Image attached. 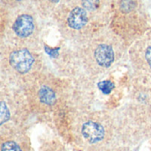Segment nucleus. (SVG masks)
<instances>
[{
    "label": "nucleus",
    "instance_id": "nucleus-1",
    "mask_svg": "<svg viewBox=\"0 0 151 151\" xmlns=\"http://www.w3.org/2000/svg\"><path fill=\"white\" fill-rule=\"evenodd\" d=\"M128 45L109 26L96 30L75 46L73 58L85 78L95 79L111 70L127 53Z\"/></svg>",
    "mask_w": 151,
    "mask_h": 151
},
{
    "label": "nucleus",
    "instance_id": "nucleus-2",
    "mask_svg": "<svg viewBox=\"0 0 151 151\" xmlns=\"http://www.w3.org/2000/svg\"><path fill=\"white\" fill-rule=\"evenodd\" d=\"M23 90L32 111L47 113L68 104H76L72 81L45 69L30 80Z\"/></svg>",
    "mask_w": 151,
    "mask_h": 151
},
{
    "label": "nucleus",
    "instance_id": "nucleus-3",
    "mask_svg": "<svg viewBox=\"0 0 151 151\" xmlns=\"http://www.w3.org/2000/svg\"><path fill=\"white\" fill-rule=\"evenodd\" d=\"M42 17L33 5L1 9V42L40 50Z\"/></svg>",
    "mask_w": 151,
    "mask_h": 151
},
{
    "label": "nucleus",
    "instance_id": "nucleus-4",
    "mask_svg": "<svg viewBox=\"0 0 151 151\" xmlns=\"http://www.w3.org/2000/svg\"><path fill=\"white\" fill-rule=\"evenodd\" d=\"M40 50L1 42V84L23 88L35 75L44 70Z\"/></svg>",
    "mask_w": 151,
    "mask_h": 151
},
{
    "label": "nucleus",
    "instance_id": "nucleus-5",
    "mask_svg": "<svg viewBox=\"0 0 151 151\" xmlns=\"http://www.w3.org/2000/svg\"><path fill=\"white\" fill-rule=\"evenodd\" d=\"M51 18L61 36L74 46L104 27L99 25L80 0H61Z\"/></svg>",
    "mask_w": 151,
    "mask_h": 151
},
{
    "label": "nucleus",
    "instance_id": "nucleus-6",
    "mask_svg": "<svg viewBox=\"0 0 151 151\" xmlns=\"http://www.w3.org/2000/svg\"><path fill=\"white\" fill-rule=\"evenodd\" d=\"M109 27L128 47L151 30L150 13L143 0H112Z\"/></svg>",
    "mask_w": 151,
    "mask_h": 151
},
{
    "label": "nucleus",
    "instance_id": "nucleus-7",
    "mask_svg": "<svg viewBox=\"0 0 151 151\" xmlns=\"http://www.w3.org/2000/svg\"><path fill=\"white\" fill-rule=\"evenodd\" d=\"M31 111L26 94L21 88L1 84L0 88V125L9 123L17 117Z\"/></svg>",
    "mask_w": 151,
    "mask_h": 151
},
{
    "label": "nucleus",
    "instance_id": "nucleus-8",
    "mask_svg": "<svg viewBox=\"0 0 151 151\" xmlns=\"http://www.w3.org/2000/svg\"><path fill=\"white\" fill-rule=\"evenodd\" d=\"M82 118L79 128L82 139L91 146H96L104 142L109 133V114L96 111L87 113Z\"/></svg>",
    "mask_w": 151,
    "mask_h": 151
},
{
    "label": "nucleus",
    "instance_id": "nucleus-9",
    "mask_svg": "<svg viewBox=\"0 0 151 151\" xmlns=\"http://www.w3.org/2000/svg\"><path fill=\"white\" fill-rule=\"evenodd\" d=\"M127 55L135 74L151 79V30L129 46Z\"/></svg>",
    "mask_w": 151,
    "mask_h": 151
},
{
    "label": "nucleus",
    "instance_id": "nucleus-10",
    "mask_svg": "<svg viewBox=\"0 0 151 151\" xmlns=\"http://www.w3.org/2000/svg\"><path fill=\"white\" fill-rule=\"evenodd\" d=\"M60 2L61 0H33V6L42 18L47 19L52 17Z\"/></svg>",
    "mask_w": 151,
    "mask_h": 151
},
{
    "label": "nucleus",
    "instance_id": "nucleus-11",
    "mask_svg": "<svg viewBox=\"0 0 151 151\" xmlns=\"http://www.w3.org/2000/svg\"><path fill=\"white\" fill-rule=\"evenodd\" d=\"M33 5V0H1V9H13Z\"/></svg>",
    "mask_w": 151,
    "mask_h": 151
},
{
    "label": "nucleus",
    "instance_id": "nucleus-12",
    "mask_svg": "<svg viewBox=\"0 0 151 151\" xmlns=\"http://www.w3.org/2000/svg\"><path fill=\"white\" fill-rule=\"evenodd\" d=\"M1 151H23V150L18 142L12 139H8L2 142Z\"/></svg>",
    "mask_w": 151,
    "mask_h": 151
}]
</instances>
